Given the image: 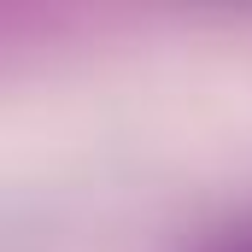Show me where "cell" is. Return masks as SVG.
<instances>
[{
    "label": "cell",
    "mask_w": 252,
    "mask_h": 252,
    "mask_svg": "<svg viewBox=\"0 0 252 252\" xmlns=\"http://www.w3.org/2000/svg\"><path fill=\"white\" fill-rule=\"evenodd\" d=\"M217 252H252V229H241V235H229Z\"/></svg>",
    "instance_id": "1"
}]
</instances>
